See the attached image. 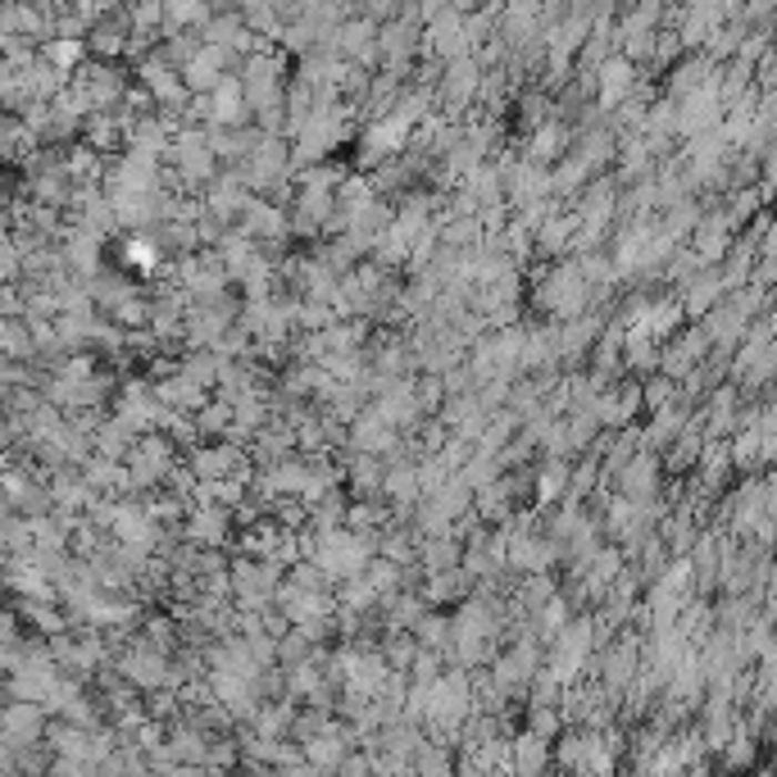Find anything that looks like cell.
Wrapping results in <instances>:
<instances>
[{
    "label": "cell",
    "instance_id": "cell-1",
    "mask_svg": "<svg viewBox=\"0 0 777 777\" xmlns=\"http://www.w3.org/2000/svg\"><path fill=\"white\" fill-rule=\"evenodd\" d=\"M319 564H323V573L351 577V573H360V564H364V546L351 542V537H342V532H327L323 546H319Z\"/></svg>",
    "mask_w": 777,
    "mask_h": 777
},
{
    "label": "cell",
    "instance_id": "cell-2",
    "mask_svg": "<svg viewBox=\"0 0 777 777\" xmlns=\"http://www.w3.org/2000/svg\"><path fill=\"white\" fill-rule=\"evenodd\" d=\"M164 464H169L164 446H141V451L132 455V477H137V482H155V477L164 473Z\"/></svg>",
    "mask_w": 777,
    "mask_h": 777
},
{
    "label": "cell",
    "instance_id": "cell-3",
    "mask_svg": "<svg viewBox=\"0 0 777 777\" xmlns=\"http://www.w3.org/2000/svg\"><path fill=\"white\" fill-rule=\"evenodd\" d=\"M246 210H251V232H255V236H278V232H282V214H278V210L251 205V201H246Z\"/></svg>",
    "mask_w": 777,
    "mask_h": 777
}]
</instances>
